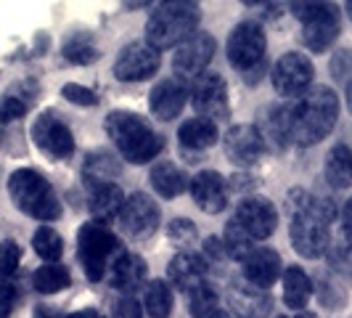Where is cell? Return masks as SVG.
<instances>
[{"instance_id": "obj_1", "label": "cell", "mask_w": 352, "mask_h": 318, "mask_svg": "<svg viewBox=\"0 0 352 318\" xmlns=\"http://www.w3.org/2000/svg\"><path fill=\"white\" fill-rule=\"evenodd\" d=\"M289 212H292V244L302 257H320L331 244V223L336 218L334 202L316 196L305 189L289 191Z\"/></svg>"}, {"instance_id": "obj_2", "label": "cell", "mask_w": 352, "mask_h": 318, "mask_svg": "<svg viewBox=\"0 0 352 318\" xmlns=\"http://www.w3.org/2000/svg\"><path fill=\"white\" fill-rule=\"evenodd\" d=\"M339 117V98L331 88L316 85L294 104V127L292 141L300 146L323 141L336 125Z\"/></svg>"}, {"instance_id": "obj_3", "label": "cell", "mask_w": 352, "mask_h": 318, "mask_svg": "<svg viewBox=\"0 0 352 318\" xmlns=\"http://www.w3.org/2000/svg\"><path fill=\"white\" fill-rule=\"evenodd\" d=\"M106 133L117 143L122 159L133 165L157 159L164 149V138L135 112H111L106 117Z\"/></svg>"}, {"instance_id": "obj_4", "label": "cell", "mask_w": 352, "mask_h": 318, "mask_svg": "<svg viewBox=\"0 0 352 318\" xmlns=\"http://www.w3.org/2000/svg\"><path fill=\"white\" fill-rule=\"evenodd\" d=\"M199 17L201 14H199L196 3H186V0L162 3L159 11H154V17L146 24V43L157 51L177 48L180 43L196 35Z\"/></svg>"}, {"instance_id": "obj_5", "label": "cell", "mask_w": 352, "mask_h": 318, "mask_svg": "<svg viewBox=\"0 0 352 318\" xmlns=\"http://www.w3.org/2000/svg\"><path fill=\"white\" fill-rule=\"evenodd\" d=\"M8 194L19 210L35 220H56L61 215V202L53 191V186L35 170H16L8 180Z\"/></svg>"}, {"instance_id": "obj_6", "label": "cell", "mask_w": 352, "mask_h": 318, "mask_svg": "<svg viewBox=\"0 0 352 318\" xmlns=\"http://www.w3.org/2000/svg\"><path fill=\"white\" fill-rule=\"evenodd\" d=\"M77 255L90 282H101L106 271L122 255L117 236L101 223H85L77 233Z\"/></svg>"}, {"instance_id": "obj_7", "label": "cell", "mask_w": 352, "mask_h": 318, "mask_svg": "<svg viewBox=\"0 0 352 318\" xmlns=\"http://www.w3.org/2000/svg\"><path fill=\"white\" fill-rule=\"evenodd\" d=\"M294 17L302 21V40L313 53H323L339 37V11L331 3H292Z\"/></svg>"}, {"instance_id": "obj_8", "label": "cell", "mask_w": 352, "mask_h": 318, "mask_svg": "<svg viewBox=\"0 0 352 318\" xmlns=\"http://www.w3.org/2000/svg\"><path fill=\"white\" fill-rule=\"evenodd\" d=\"M191 104H194L196 114L201 120H210V123H220L226 120L228 114V88H226V80L214 72H204L199 74L191 85Z\"/></svg>"}, {"instance_id": "obj_9", "label": "cell", "mask_w": 352, "mask_h": 318, "mask_svg": "<svg viewBox=\"0 0 352 318\" xmlns=\"http://www.w3.org/2000/svg\"><path fill=\"white\" fill-rule=\"evenodd\" d=\"M313 64L305 53L289 51L278 59V64L273 67V88L278 90V96L283 98H297V96H305L310 90V83H313Z\"/></svg>"}, {"instance_id": "obj_10", "label": "cell", "mask_w": 352, "mask_h": 318, "mask_svg": "<svg viewBox=\"0 0 352 318\" xmlns=\"http://www.w3.org/2000/svg\"><path fill=\"white\" fill-rule=\"evenodd\" d=\"M265 32L254 21H241L228 37V61L241 72H252L263 64Z\"/></svg>"}, {"instance_id": "obj_11", "label": "cell", "mask_w": 352, "mask_h": 318, "mask_svg": "<svg viewBox=\"0 0 352 318\" xmlns=\"http://www.w3.org/2000/svg\"><path fill=\"white\" fill-rule=\"evenodd\" d=\"M159 64H162V53L151 48L148 43L135 40L120 51L114 61V77L122 83H141V80H148L151 74H157Z\"/></svg>"}, {"instance_id": "obj_12", "label": "cell", "mask_w": 352, "mask_h": 318, "mask_svg": "<svg viewBox=\"0 0 352 318\" xmlns=\"http://www.w3.org/2000/svg\"><path fill=\"white\" fill-rule=\"evenodd\" d=\"M217 51V43L210 32H196L194 37H188L186 43H180L173 59V70H175L177 80H188V77H199L204 74V70L210 67L212 56Z\"/></svg>"}, {"instance_id": "obj_13", "label": "cell", "mask_w": 352, "mask_h": 318, "mask_svg": "<svg viewBox=\"0 0 352 318\" xmlns=\"http://www.w3.org/2000/svg\"><path fill=\"white\" fill-rule=\"evenodd\" d=\"M120 229L130 239H148L159 229V207L148 194H133L124 199V207L120 212Z\"/></svg>"}, {"instance_id": "obj_14", "label": "cell", "mask_w": 352, "mask_h": 318, "mask_svg": "<svg viewBox=\"0 0 352 318\" xmlns=\"http://www.w3.org/2000/svg\"><path fill=\"white\" fill-rule=\"evenodd\" d=\"M32 138L40 146V151H45L53 159H67L74 151L72 130L53 112H43L37 117L35 125H32Z\"/></svg>"}, {"instance_id": "obj_15", "label": "cell", "mask_w": 352, "mask_h": 318, "mask_svg": "<svg viewBox=\"0 0 352 318\" xmlns=\"http://www.w3.org/2000/svg\"><path fill=\"white\" fill-rule=\"evenodd\" d=\"M236 223L247 231L252 239H267V236H273V231L278 226V212L273 207V202H267L263 196H247L239 202Z\"/></svg>"}, {"instance_id": "obj_16", "label": "cell", "mask_w": 352, "mask_h": 318, "mask_svg": "<svg viewBox=\"0 0 352 318\" xmlns=\"http://www.w3.org/2000/svg\"><path fill=\"white\" fill-rule=\"evenodd\" d=\"M292 127H294V104H273L267 106V112L263 114V120L257 125L263 143L281 151L292 143Z\"/></svg>"}, {"instance_id": "obj_17", "label": "cell", "mask_w": 352, "mask_h": 318, "mask_svg": "<svg viewBox=\"0 0 352 318\" xmlns=\"http://www.w3.org/2000/svg\"><path fill=\"white\" fill-rule=\"evenodd\" d=\"M263 151L265 143L257 125H233L226 133V154H228L230 162L249 167L263 157Z\"/></svg>"}, {"instance_id": "obj_18", "label": "cell", "mask_w": 352, "mask_h": 318, "mask_svg": "<svg viewBox=\"0 0 352 318\" xmlns=\"http://www.w3.org/2000/svg\"><path fill=\"white\" fill-rule=\"evenodd\" d=\"M188 96H191V93H188L183 80H177V77H164L162 83L154 85L151 96H148V104H151V112L157 114L159 120L170 123V120H175L177 114L183 112Z\"/></svg>"}, {"instance_id": "obj_19", "label": "cell", "mask_w": 352, "mask_h": 318, "mask_svg": "<svg viewBox=\"0 0 352 318\" xmlns=\"http://www.w3.org/2000/svg\"><path fill=\"white\" fill-rule=\"evenodd\" d=\"M191 196L199 204V210L217 215V212L226 210L228 204V183L226 178L214 170H204L191 180Z\"/></svg>"}, {"instance_id": "obj_20", "label": "cell", "mask_w": 352, "mask_h": 318, "mask_svg": "<svg viewBox=\"0 0 352 318\" xmlns=\"http://www.w3.org/2000/svg\"><path fill=\"white\" fill-rule=\"evenodd\" d=\"M228 302L236 318H267L270 310H273L270 292L267 289H257L252 284H233Z\"/></svg>"}, {"instance_id": "obj_21", "label": "cell", "mask_w": 352, "mask_h": 318, "mask_svg": "<svg viewBox=\"0 0 352 318\" xmlns=\"http://www.w3.org/2000/svg\"><path fill=\"white\" fill-rule=\"evenodd\" d=\"M241 271H244L247 284L257 286V289H270L281 276V257L273 249L257 247L252 249L249 257L241 263Z\"/></svg>"}, {"instance_id": "obj_22", "label": "cell", "mask_w": 352, "mask_h": 318, "mask_svg": "<svg viewBox=\"0 0 352 318\" xmlns=\"http://www.w3.org/2000/svg\"><path fill=\"white\" fill-rule=\"evenodd\" d=\"M146 276H148L146 260L141 255H133V252H122L111 265V286L124 292L127 297L146 284Z\"/></svg>"}, {"instance_id": "obj_23", "label": "cell", "mask_w": 352, "mask_h": 318, "mask_svg": "<svg viewBox=\"0 0 352 318\" xmlns=\"http://www.w3.org/2000/svg\"><path fill=\"white\" fill-rule=\"evenodd\" d=\"M204 273H207V260L199 257L194 252H180L173 257V263L167 268L170 282L175 284L180 292H194L196 286L204 284Z\"/></svg>"}, {"instance_id": "obj_24", "label": "cell", "mask_w": 352, "mask_h": 318, "mask_svg": "<svg viewBox=\"0 0 352 318\" xmlns=\"http://www.w3.org/2000/svg\"><path fill=\"white\" fill-rule=\"evenodd\" d=\"M124 207V194L117 183H106V186H98V189H90V199H88V210L93 215V223H111L120 218V212Z\"/></svg>"}, {"instance_id": "obj_25", "label": "cell", "mask_w": 352, "mask_h": 318, "mask_svg": "<svg viewBox=\"0 0 352 318\" xmlns=\"http://www.w3.org/2000/svg\"><path fill=\"white\" fill-rule=\"evenodd\" d=\"M120 178V159L114 157L111 151H90L82 165V180L88 189H98L106 183H114Z\"/></svg>"}, {"instance_id": "obj_26", "label": "cell", "mask_w": 352, "mask_h": 318, "mask_svg": "<svg viewBox=\"0 0 352 318\" xmlns=\"http://www.w3.org/2000/svg\"><path fill=\"white\" fill-rule=\"evenodd\" d=\"M177 138H180V151L196 154V151H204V149L214 146L220 136H217V125L214 123L201 120V117H194V120L180 125Z\"/></svg>"}, {"instance_id": "obj_27", "label": "cell", "mask_w": 352, "mask_h": 318, "mask_svg": "<svg viewBox=\"0 0 352 318\" xmlns=\"http://www.w3.org/2000/svg\"><path fill=\"white\" fill-rule=\"evenodd\" d=\"M151 186L159 196L175 199L188 189V178L177 167L175 162H159L151 167Z\"/></svg>"}, {"instance_id": "obj_28", "label": "cell", "mask_w": 352, "mask_h": 318, "mask_svg": "<svg viewBox=\"0 0 352 318\" xmlns=\"http://www.w3.org/2000/svg\"><path fill=\"white\" fill-rule=\"evenodd\" d=\"M326 180L334 189H350L352 186V151L339 143L326 154Z\"/></svg>"}, {"instance_id": "obj_29", "label": "cell", "mask_w": 352, "mask_h": 318, "mask_svg": "<svg viewBox=\"0 0 352 318\" xmlns=\"http://www.w3.org/2000/svg\"><path fill=\"white\" fill-rule=\"evenodd\" d=\"M310 295H313V284L307 279V273L302 268H297V265H292L283 273V302L289 308L302 310L307 305V300H310Z\"/></svg>"}, {"instance_id": "obj_30", "label": "cell", "mask_w": 352, "mask_h": 318, "mask_svg": "<svg viewBox=\"0 0 352 318\" xmlns=\"http://www.w3.org/2000/svg\"><path fill=\"white\" fill-rule=\"evenodd\" d=\"M69 282H72L69 271L58 263L43 265V268H37L35 276H32V284H35V289L40 295H56V292L67 289Z\"/></svg>"}, {"instance_id": "obj_31", "label": "cell", "mask_w": 352, "mask_h": 318, "mask_svg": "<svg viewBox=\"0 0 352 318\" xmlns=\"http://www.w3.org/2000/svg\"><path fill=\"white\" fill-rule=\"evenodd\" d=\"M143 308L151 318H167L173 313V289L164 282H151L143 295Z\"/></svg>"}, {"instance_id": "obj_32", "label": "cell", "mask_w": 352, "mask_h": 318, "mask_svg": "<svg viewBox=\"0 0 352 318\" xmlns=\"http://www.w3.org/2000/svg\"><path fill=\"white\" fill-rule=\"evenodd\" d=\"M252 242H254V239H252L247 231L236 223V218L226 226V233H223V247H226V255H228L230 260L244 263V260L249 257V252L254 249Z\"/></svg>"}, {"instance_id": "obj_33", "label": "cell", "mask_w": 352, "mask_h": 318, "mask_svg": "<svg viewBox=\"0 0 352 318\" xmlns=\"http://www.w3.org/2000/svg\"><path fill=\"white\" fill-rule=\"evenodd\" d=\"M64 59L72 64H93L98 59V48L96 40L88 32H74V35L64 43Z\"/></svg>"}, {"instance_id": "obj_34", "label": "cell", "mask_w": 352, "mask_h": 318, "mask_svg": "<svg viewBox=\"0 0 352 318\" xmlns=\"http://www.w3.org/2000/svg\"><path fill=\"white\" fill-rule=\"evenodd\" d=\"M188 310H191V316L194 318H212L217 310H220L217 292H214L207 282L201 284V286H196L194 292L188 295Z\"/></svg>"}, {"instance_id": "obj_35", "label": "cell", "mask_w": 352, "mask_h": 318, "mask_svg": "<svg viewBox=\"0 0 352 318\" xmlns=\"http://www.w3.org/2000/svg\"><path fill=\"white\" fill-rule=\"evenodd\" d=\"M32 244H35V252L45 263H56L61 257V252H64V242H61V236L51 226L37 229L35 236H32Z\"/></svg>"}, {"instance_id": "obj_36", "label": "cell", "mask_w": 352, "mask_h": 318, "mask_svg": "<svg viewBox=\"0 0 352 318\" xmlns=\"http://www.w3.org/2000/svg\"><path fill=\"white\" fill-rule=\"evenodd\" d=\"M167 239L175 247H188V244L196 242V226L191 220H186V218H177V220L170 223V229H167Z\"/></svg>"}, {"instance_id": "obj_37", "label": "cell", "mask_w": 352, "mask_h": 318, "mask_svg": "<svg viewBox=\"0 0 352 318\" xmlns=\"http://www.w3.org/2000/svg\"><path fill=\"white\" fill-rule=\"evenodd\" d=\"M19 260H21V249H19L16 242H11V239L0 242V276L3 279H8V276L16 273Z\"/></svg>"}, {"instance_id": "obj_38", "label": "cell", "mask_w": 352, "mask_h": 318, "mask_svg": "<svg viewBox=\"0 0 352 318\" xmlns=\"http://www.w3.org/2000/svg\"><path fill=\"white\" fill-rule=\"evenodd\" d=\"M27 109H30V104L27 101H21V98H16V96H6L3 98V104H0V123H11V120H19V117H24L27 114Z\"/></svg>"}, {"instance_id": "obj_39", "label": "cell", "mask_w": 352, "mask_h": 318, "mask_svg": "<svg viewBox=\"0 0 352 318\" xmlns=\"http://www.w3.org/2000/svg\"><path fill=\"white\" fill-rule=\"evenodd\" d=\"M61 96H64L67 101H72V104H77V106H93L96 101H98L93 90L85 88V85H74V83L64 85V88H61Z\"/></svg>"}, {"instance_id": "obj_40", "label": "cell", "mask_w": 352, "mask_h": 318, "mask_svg": "<svg viewBox=\"0 0 352 318\" xmlns=\"http://www.w3.org/2000/svg\"><path fill=\"white\" fill-rule=\"evenodd\" d=\"M16 302V286L0 276V318H8Z\"/></svg>"}, {"instance_id": "obj_41", "label": "cell", "mask_w": 352, "mask_h": 318, "mask_svg": "<svg viewBox=\"0 0 352 318\" xmlns=\"http://www.w3.org/2000/svg\"><path fill=\"white\" fill-rule=\"evenodd\" d=\"M141 302H135L133 297H120L111 308V318H141Z\"/></svg>"}, {"instance_id": "obj_42", "label": "cell", "mask_w": 352, "mask_h": 318, "mask_svg": "<svg viewBox=\"0 0 352 318\" xmlns=\"http://www.w3.org/2000/svg\"><path fill=\"white\" fill-rule=\"evenodd\" d=\"M204 257H207V260H214V263L226 260L228 255H226V247H223V239H217V236H210V239L204 242Z\"/></svg>"}, {"instance_id": "obj_43", "label": "cell", "mask_w": 352, "mask_h": 318, "mask_svg": "<svg viewBox=\"0 0 352 318\" xmlns=\"http://www.w3.org/2000/svg\"><path fill=\"white\" fill-rule=\"evenodd\" d=\"M342 223H344V236H347V244L352 249V199L344 204V210H342Z\"/></svg>"}, {"instance_id": "obj_44", "label": "cell", "mask_w": 352, "mask_h": 318, "mask_svg": "<svg viewBox=\"0 0 352 318\" xmlns=\"http://www.w3.org/2000/svg\"><path fill=\"white\" fill-rule=\"evenodd\" d=\"M67 318H101L98 316V310H93V308H85V310H77V313H72Z\"/></svg>"}, {"instance_id": "obj_45", "label": "cell", "mask_w": 352, "mask_h": 318, "mask_svg": "<svg viewBox=\"0 0 352 318\" xmlns=\"http://www.w3.org/2000/svg\"><path fill=\"white\" fill-rule=\"evenodd\" d=\"M35 318H67V316H61V313H56V310H48V308H37Z\"/></svg>"}, {"instance_id": "obj_46", "label": "cell", "mask_w": 352, "mask_h": 318, "mask_svg": "<svg viewBox=\"0 0 352 318\" xmlns=\"http://www.w3.org/2000/svg\"><path fill=\"white\" fill-rule=\"evenodd\" d=\"M347 106H350V112H352V80L347 83Z\"/></svg>"}, {"instance_id": "obj_47", "label": "cell", "mask_w": 352, "mask_h": 318, "mask_svg": "<svg viewBox=\"0 0 352 318\" xmlns=\"http://www.w3.org/2000/svg\"><path fill=\"white\" fill-rule=\"evenodd\" d=\"M212 318H230V316H228V313H226V310H217V313H214V316H212Z\"/></svg>"}, {"instance_id": "obj_48", "label": "cell", "mask_w": 352, "mask_h": 318, "mask_svg": "<svg viewBox=\"0 0 352 318\" xmlns=\"http://www.w3.org/2000/svg\"><path fill=\"white\" fill-rule=\"evenodd\" d=\"M297 318H318V316H316V313H305V310H302V313Z\"/></svg>"}, {"instance_id": "obj_49", "label": "cell", "mask_w": 352, "mask_h": 318, "mask_svg": "<svg viewBox=\"0 0 352 318\" xmlns=\"http://www.w3.org/2000/svg\"><path fill=\"white\" fill-rule=\"evenodd\" d=\"M347 17L352 19V0H350V3H347Z\"/></svg>"}, {"instance_id": "obj_50", "label": "cell", "mask_w": 352, "mask_h": 318, "mask_svg": "<svg viewBox=\"0 0 352 318\" xmlns=\"http://www.w3.org/2000/svg\"><path fill=\"white\" fill-rule=\"evenodd\" d=\"M0 141H3V123H0Z\"/></svg>"}, {"instance_id": "obj_51", "label": "cell", "mask_w": 352, "mask_h": 318, "mask_svg": "<svg viewBox=\"0 0 352 318\" xmlns=\"http://www.w3.org/2000/svg\"><path fill=\"white\" fill-rule=\"evenodd\" d=\"M278 318H286V316H278Z\"/></svg>"}]
</instances>
